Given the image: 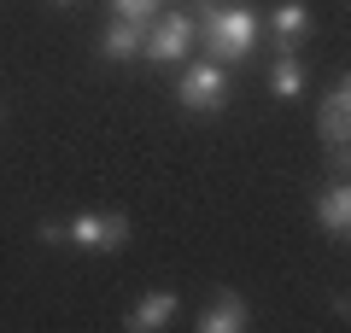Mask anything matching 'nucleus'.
<instances>
[{
    "mask_svg": "<svg viewBox=\"0 0 351 333\" xmlns=\"http://www.w3.org/2000/svg\"><path fill=\"white\" fill-rule=\"evenodd\" d=\"M263 41V18L234 0H199L193 6V47L211 64H246Z\"/></svg>",
    "mask_w": 351,
    "mask_h": 333,
    "instance_id": "nucleus-1",
    "label": "nucleus"
},
{
    "mask_svg": "<svg viewBox=\"0 0 351 333\" xmlns=\"http://www.w3.org/2000/svg\"><path fill=\"white\" fill-rule=\"evenodd\" d=\"M316 140H322L328 152V170L346 175V152H351V76L339 71L334 88L322 94V106H316Z\"/></svg>",
    "mask_w": 351,
    "mask_h": 333,
    "instance_id": "nucleus-2",
    "label": "nucleus"
},
{
    "mask_svg": "<svg viewBox=\"0 0 351 333\" xmlns=\"http://www.w3.org/2000/svg\"><path fill=\"white\" fill-rule=\"evenodd\" d=\"M176 99H182V111H193V117H217V111L228 106V64L188 59L182 76H176Z\"/></svg>",
    "mask_w": 351,
    "mask_h": 333,
    "instance_id": "nucleus-3",
    "label": "nucleus"
},
{
    "mask_svg": "<svg viewBox=\"0 0 351 333\" xmlns=\"http://www.w3.org/2000/svg\"><path fill=\"white\" fill-rule=\"evenodd\" d=\"M64 246L88 251V258H112L129 246V217L123 210H82V217L64 222Z\"/></svg>",
    "mask_w": 351,
    "mask_h": 333,
    "instance_id": "nucleus-4",
    "label": "nucleus"
},
{
    "mask_svg": "<svg viewBox=\"0 0 351 333\" xmlns=\"http://www.w3.org/2000/svg\"><path fill=\"white\" fill-rule=\"evenodd\" d=\"M141 59L152 64H188L193 59V12H158L147 24V47Z\"/></svg>",
    "mask_w": 351,
    "mask_h": 333,
    "instance_id": "nucleus-5",
    "label": "nucleus"
},
{
    "mask_svg": "<svg viewBox=\"0 0 351 333\" xmlns=\"http://www.w3.org/2000/svg\"><path fill=\"white\" fill-rule=\"evenodd\" d=\"M311 217H316V228H322L328 240H346L351 234V187H346V175H328V182L316 187Z\"/></svg>",
    "mask_w": 351,
    "mask_h": 333,
    "instance_id": "nucleus-6",
    "label": "nucleus"
},
{
    "mask_svg": "<svg viewBox=\"0 0 351 333\" xmlns=\"http://www.w3.org/2000/svg\"><path fill=\"white\" fill-rule=\"evenodd\" d=\"M252 328V304L246 293H234V286H217L211 304L199 310V333H246Z\"/></svg>",
    "mask_w": 351,
    "mask_h": 333,
    "instance_id": "nucleus-7",
    "label": "nucleus"
},
{
    "mask_svg": "<svg viewBox=\"0 0 351 333\" xmlns=\"http://www.w3.org/2000/svg\"><path fill=\"white\" fill-rule=\"evenodd\" d=\"M263 29L281 41V53H293L299 41H311V29H316V24H311V6H304V0H281L276 12L263 18Z\"/></svg>",
    "mask_w": 351,
    "mask_h": 333,
    "instance_id": "nucleus-8",
    "label": "nucleus"
},
{
    "mask_svg": "<svg viewBox=\"0 0 351 333\" xmlns=\"http://www.w3.org/2000/svg\"><path fill=\"white\" fill-rule=\"evenodd\" d=\"M141 47H147V24H135V18H112L100 36V59H112V64L141 59Z\"/></svg>",
    "mask_w": 351,
    "mask_h": 333,
    "instance_id": "nucleus-9",
    "label": "nucleus"
},
{
    "mask_svg": "<svg viewBox=\"0 0 351 333\" xmlns=\"http://www.w3.org/2000/svg\"><path fill=\"white\" fill-rule=\"evenodd\" d=\"M176 310H182V298H176L170 286H158V293H147L135 310H129V328H135V333H158V328L176 321Z\"/></svg>",
    "mask_w": 351,
    "mask_h": 333,
    "instance_id": "nucleus-10",
    "label": "nucleus"
},
{
    "mask_svg": "<svg viewBox=\"0 0 351 333\" xmlns=\"http://www.w3.org/2000/svg\"><path fill=\"white\" fill-rule=\"evenodd\" d=\"M269 94L276 99H299L304 94V64L293 59V53H276V59H269Z\"/></svg>",
    "mask_w": 351,
    "mask_h": 333,
    "instance_id": "nucleus-11",
    "label": "nucleus"
},
{
    "mask_svg": "<svg viewBox=\"0 0 351 333\" xmlns=\"http://www.w3.org/2000/svg\"><path fill=\"white\" fill-rule=\"evenodd\" d=\"M164 12V0H112V18H135V24H152Z\"/></svg>",
    "mask_w": 351,
    "mask_h": 333,
    "instance_id": "nucleus-12",
    "label": "nucleus"
},
{
    "mask_svg": "<svg viewBox=\"0 0 351 333\" xmlns=\"http://www.w3.org/2000/svg\"><path fill=\"white\" fill-rule=\"evenodd\" d=\"M53 6H76V0H53Z\"/></svg>",
    "mask_w": 351,
    "mask_h": 333,
    "instance_id": "nucleus-13",
    "label": "nucleus"
}]
</instances>
